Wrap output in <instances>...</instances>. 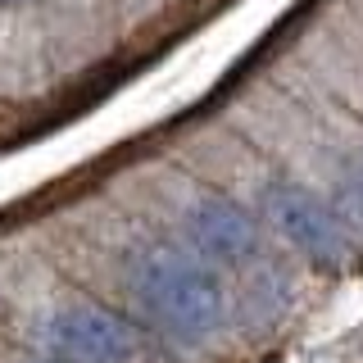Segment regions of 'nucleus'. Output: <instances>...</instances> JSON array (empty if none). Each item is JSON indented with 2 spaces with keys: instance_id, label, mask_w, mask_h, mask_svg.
Masks as SVG:
<instances>
[{
  "instance_id": "nucleus-3",
  "label": "nucleus",
  "mask_w": 363,
  "mask_h": 363,
  "mask_svg": "<svg viewBox=\"0 0 363 363\" xmlns=\"http://www.w3.org/2000/svg\"><path fill=\"white\" fill-rule=\"evenodd\" d=\"M264 213L268 223L277 227L281 236L304 250L309 259H323V264H336L345 255V227L313 191H300V186H272L264 196Z\"/></svg>"
},
{
  "instance_id": "nucleus-5",
  "label": "nucleus",
  "mask_w": 363,
  "mask_h": 363,
  "mask_svg": "<svg viewBox=\"0 0 363 363\" xmlns=\"http://www.w3.org/2000/svg\"><path fill=\"white\" fill-rule=\"evenodd\" d=\"M0 5H23V0H0Z\"/></svg>"
},
{
  "instance_id": "nucleus-1",
  "label": "nucleus",
  "mask_w": 363,
  "mask_h": 363,
  "mask_svg": "<svg viewBox=\"0 0 363 363\" xmlns=\"http://www.w3.org/2000/svg\"><path fill=\"white\" fill-rule=\"evenodd\" d=\"M132 286L141 304L182 340H204L223 318V286L204 259L182 250H145L132 264Z\"/></svg>"
},
{
  "instance_id": "nucleus-2",
  "label": "nucleus",
  "mask_w": 363,
  "mask_h": 363,
  "mask_svg": "<svg viewBox=\"0 0 363 363\" xmlns=\"http://www.w3.org/2000/svg\"><path fill=\"white\" fill-rule=\"evenodd\" d=\"M41 340L64 363H123L136 350V332L100 304H68L41 323Z\"/></svg>"
},
{
  "instance_id": "nucleus-4",
  "label": "nucleus",
  "mask_w": 363,
  "mask_h": 363,
  "mask_svg": "<svg viewBox=\"0 0 363 363\" xmlns=\"http://www.w3.org/2000/svg\"><path fill=\"white\" fill-rule=\"evenodd\" d=\"M186 227H191V236H196L200 255L223 259V264H236V259L255 255V241H259L255 218L227 196H200L186 209Z\"/></svg>"
}]
</instances>
